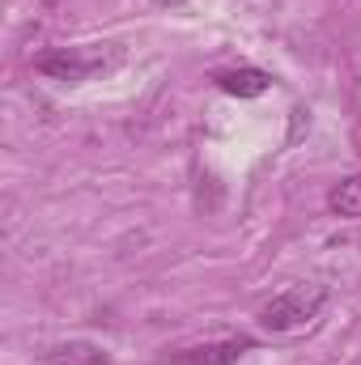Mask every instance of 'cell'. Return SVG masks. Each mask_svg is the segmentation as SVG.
<instances>
[{
	"mask_svg": "<svg viewBox=\"0 0 361 365\" xmlns=\"http://www.w3.org/2000/svg\"><path fill=\"white\" fill-rule=\"evenodd\" d=\"M323 302H327V284H315V280L289 284L285 293H276L272 302L260 306V327L264 331H298L310 319H319Z\"/></svg>",
	"mask_w": 361,
	"mask_h": 365,
	"instance_id": "obj_2",
	"label": "cell"
},
{
	"mask_svg": "<svg viewBox=\"0 0 361 365\" xmlns=\"http://www.w3.org/2000/svg\"><path fill=\"white\" fill-rule=\"evenodd\" d=\"M327 204H332V212H336V217L361 221V175L336 182V187H332V195H327Z\"/></svg>",
	"mask_w": 361,
	"mask_h": 365,
	"instance_id": "obj_6",
	"label": "cell"
},
{
	"mask_svg": "<svg viewBox=\"0 0 361 365\" xmlns=\"http://www.w3.org/2000/svg\"><path fill=\"white\" fill-rule=\"evenodd\" d=\"M119 60H123V47L119 43H90V47H56V51L39 56L34 68L43 77H51V81L77 86V81L98 77V73H111Z\"/></svg>",
	"mask_w": 361,
	"mask_h": 365,
	"instance_id": "obj_1",
	"label": "cell"
},
{
	"mask_svg": "<svg viewBox=\"0 0 361 365\" xmlns=\"http://www.w3.org/2000/svg\"><path fill=\"white\" fill-rule=\"evenodd\" d=\"M47 365H111V357H106L98 344L73 340V344H56V349L47 353Z\"/></svg>",
	"mask_w": 361,
	"mask_h": 365,
	"instance_id": "obj_5",
	"label": "cell"
},
{
	"mask_svg": "<svg viewBox=\"0 0 361 365\" xmlns=\"http://www.w3.org/2000/svg\"><path fill=\"white\" fill-rule=\"evenodd\" d=\"M217 86L234 98H260L268 90V73L260 68H230V73H217Z\"/></svg>",
	"mask_w": 361,
	"mask_h": 365,
	"instance_id": "obj_4",
	"label": "cell"
},
{
	"mask_svg": "<svg viewBox=\"0 0 361 365\" xmlns=\"http://www.w3.org/2000/svg\"><path fill=\"white\" fill-rule=\"evenodd\" d=\"M243 353H251V336H230V340H208L195 349H179L171 353L175 365H234Z\"/></svg>",
	"mask_w": 361,
	"mask_h": 365,
	"instance_id": "obj_3",
	"label": "cell"
}]
</instances>
